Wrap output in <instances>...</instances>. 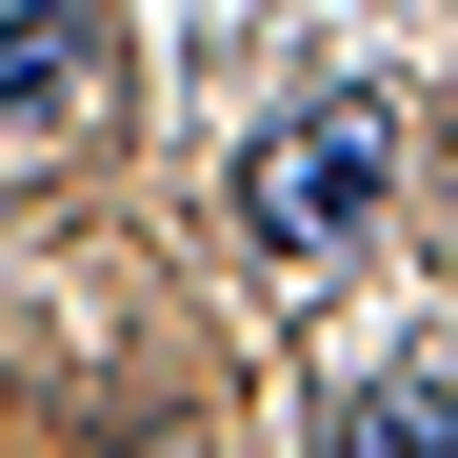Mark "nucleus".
Listing matches in <instances>:
<instances>
[{"instance_id": "nucleus-1", "label": "nucleus", "mask_w": 458, "mask_h": 458, "mask_svg": "<svg viewBox=\"0 0 458 458\" xmlns=\"http://www.w3.org/2000/svg\"><path fill=\"white\" fill-rule=\"evenodd\" d=\"M378 199H399V100H378V81H299V100L240 140V219H259V259H339Z\"/></svg>"}, {"instance_id": "nucleus-2", "label": "nucleus", "mask_w": 458, "mask_h": 458, "mask_svg": "<svg viewBox=\"0 0 458 458\" xmlns=\"http://www.w3.org/2000/svg\"><path fill=\"white\" fill-rule=\"evenodd\" d=\"M339 458H458V378L359 359V378H339Z\"/></svg>"}, {"instance_id": "nucleus-3", "label": "nucleus", "mask_w": 458, "mask_h": 458, "mask_svg": "<svg viewBox=\"0 0 458 458\" xmlns=\"http://www.w3.org/2000/svg\"><path fill=\"white\" fill-rule=\"evenodd\" d=\"M100 81V21H60V0H0V120H60Z\"/></svg>"}]
</instances>
